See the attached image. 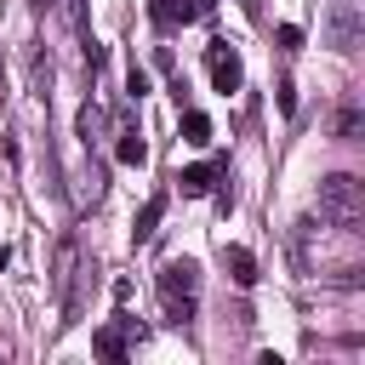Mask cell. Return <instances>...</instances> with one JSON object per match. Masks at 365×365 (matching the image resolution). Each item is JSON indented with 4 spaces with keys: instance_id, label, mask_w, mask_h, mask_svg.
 Instances as JSON below:
<instances>
[{
    "instance_id": "cell-1",
    "label": "cell",
    "mask_w": 365,
    "mask_h": 365,
    "mask_svg": "<svg viewBox=\"0 0 365 365\" xmlns=\"http://www.w3.org/2000/svg\"><path fill=\"white\" fill-rule=\"evenodd\" d=\"M297 262L319 279H342V285H359L365 274V228H342L331 217H308L297 222Z\"/></svg>"
},
{
    "instance_id": "cell-2",
    "label": "cell",
    "mask_w": 365,
    "mask_h": 365,
    "mask_svg": "<svg viewBox=\"0 0 365 365\" xmlns=\"http://www.w3.org/2000/svg\"><path fill=\"white\" fill-rule=\"evenodd\" d=\"M319 217H331V222H342V228H365V182L348 177V171L325 177V182H319Z\"/></svg>"
},
{
    "instance_id": "cell-3",
    "label": "cell",
    "mask_w": 365,
    "mask_h": 365,
    "mask_svg": "<svg viewBox=\"0 0 365 365\" xmlns=\"http://www.w3.org/2000/svg\"><path fill=\"white\" fill-rule=\"evenodd\" d=\"M205 68H211V86H217L222 97L245 86V63H240V46H228V40H211V46H205Z\"/></svg>"
},
{
    "instance_id": "cell-4",
    "label": "cell",
    "mask_w": 365,
    "mask_h": 365,
    "mask_svg": "<svg viewBox=\"0 0 365 365\" xmlns=\"http://www.w3.org/2000/svg\"><path fill=\"white\" fill-rule=\"evenodd\" d=\"M74 279H80V245L74 240H63L57 245V262H51V291H57V302H63V325H74Z\"/></svg>"
},
{
    "instance_id": "cell-5",
    "label": "cell",
    "mask_w": 365,
    "mask_h": 365,
    "mask_svg": "<svg viewBox=\"0 0 365 365\" xmlns=\"http://www.w3.org/2000/svg\"><path fill=\"white\" fill-rule=\"evenodd\" d=\"M160 297L194 302V297H200V262H194V257H171V262L160 268Z\"/></svg>"
},
{
    "instance_id": "cell-6",
    "label": "cell",
    "mask_w": 365,
    "mask_h": 365,
    "mask_svg": "<svg viewBox=\"0 0 365 365\" xmlns=\"http://www.w3.org/2000/svg\"><path fill=\"white\" fill-rule=\"evenodd\" d=\"M91 354H97V359H108V365H120V359L131 354V331H125L120 319L97 325V331H91Z\"/></svg>"
},
{
    "instance_id": "cell-7",
    "label": "cell",
    "mask_w": 365,
    "mask_h": 365,
    "mask_svg": "<svg viewBox=\"0 0 365 365\" xmlns=\"http://www.w3.org/2000/svg\"><path fill=\"white\" fill-rule=\"evenodd\" d=\"M222 268H228V279H234L240 291L257 285V257H251L245 245H228V240H222Z\"/></svg>"
},
{
    "instance_id": "cell-8",
    "label": "cell",
    "mask_w": 365,
    "mask_h": 365,
    "mask_svg": "<svg viewBox=\"0 0 365 365\" xmlns=\"http://www.w3.org/2000/svg\"><path fill=\"white\" fill-rule=\"evenodd\" d=\"M148 17H154L160 29H188V23L200 17V6H194V0H148Z\"/></svg>"
},
{
    "instance_id": "cell-9",
    "label": "cell",
    "mask_w": 365,
    "mask_h": 365,
    "mask_svg": "<svg viewBox=\"0 0 365 365\" xmlns=\"http://www.w3.org/2000/svg\"><path fill=\"white\" fill-rule=\"evenodd\" d=\"M217 177H222V165H182V171H177V188H182L188 200H200V194L217 188Z\"/></svg>"
},
{
    "instance_id": "cell-10",
    "label": "cell",
    "mask_w": 365,
    "mask_h": 365,
    "mask_svg": "<svg viewBox=\"0 0 365 365\" xmlns=\"http://www.w3.org/2000/svg\"><path fill=\"white\" fill-rule=\"evenodd\" d=\"M160 217H165V194H148L143 211H137V222H131V245H148L154 228H160Z\"/></svg>"
},
{
    "instance_id": "cell-11",
    "label": "cell",
    "mask_w": 365,
    "mask_h": 365,
    "mask_svg": "<svg viewBox=\"0 0 365 365\" xmlns=\"http://www.w3.org/2000/svg\"><path fill=\"white\" fill-rule=\"evenodd\" d=\"M80 143H86V154H91V143H103V131H108V120H103V108L97 103H80Z\"/></svg>"
},
{
    "instance_id": "cell-12",
    "label": "cell",
    "mask_w": 365,
    "mask_h": 365,
    "mask_svg": "<svg viewBox=\"0 0 365 365\" xmlns=\"http://www.w3.org/2000/svg\"><path fill=\"white\" fill-rule=\"evenodd\" d=\"M114 160H120V165H143V160H148V143H143V131H137V125H125V131H120Z\"/></svg>"
},
{
    "instance_id": "cell-13",
    "label": "cell",
    "mask_w": 365,
    "mask_h": 365,
    "mask_svg": "<svg viewBox=\"0 0 365 365\" xmlns=\"http://www.w3.org/2000/svg\"><path fill=\"white\" fill-rule=\"evenodd\" d=\"M182 143H194V148L211 143V120H205L200 108H182Z\"/></svg>"
},
{
    "instance_id": "cell-14",
    "label": "cell",
    "mask_w": 365,
    "mask_h": 365,
    "mask_svg": "<svg viewBox=\"0 0 365 365\" xmlns=\"http://www.w3.org/2000/svg\"><path fill=\"white\" fill-rule=\"evenodd\" d=\"M354 40H359V29H354V0H342V11H336V51H354Z\"/></svg>"
},
{
    "instance_id": "cell-15",
    "label": "cell",
    "mask_w": 365,
    "mask_h": 365,
    "mask_svg": "<svg viewBox=\"0 0 365 365\" xmlns=\"http://www.w3.org/2000/svg\"><path fill=\"white\" fill-rule=\"evenodd\" d=\"M125 97H131V103H143V97H148V74H143L137 63H131V74H125Z\"/></svg>"
},
{
    "instance_id": "cell-16",
    "label": "cell",
    "mask_w": 365,
    "mask_h": 365,
    "mask_svg": "<svg viewBox=\"0 0 365 365\" xmlns=\"http://www.w3.org/2000/svg\"><path fill=\"white\" fill-rule=\"evenodd\" d=\"M274 40H279V51H297V46H302V29H297V23H279Z\"/></svg>"
},
{
    "instance_id": "cell-17",
    "label": "cell",
    "mask_w": 365,
    "mask_h": 365,
    "mask_svg": "<svg viewBox=\"0 0 365 365\" xmlns=\"http://www.w3.org/2000/svg\"><path fill=\"white\" fill-rule=\"evenodd\" d=\"M274 91H279V114H297V86H291V80H279Z\"/></svg>"
},
{
    "instance_id": "cell-18",
    "label": "cell",
    "mask_w": 365,
    "mask_h": 365,
    "mask_svg": "<svg viewBox=\"0 0 365 365\" xmlns=\"http://www.w3.org/2000/svg\"><path fill=\"white\" fill-rule=\"evenodd\" d=\"M336 131H342V137H354V131H359V108H342V120H336Z\"/></svg>"
},
{
    "instance_id": "cell-19",
    "label": "cell",
    "mask_w": 365,
    "mask_h": 365,
    "mask_svg": "<svg viewBox=\"0 0 365 365\" xmlns=\"http://www.w3.org/2000/svg\"><path fill=\"white\" fill-rule=\"evenodd\" d=\"M240 11H245V17L257 23V17H262V0H240Z\"/></svg>"
},
{
    "instance_id": "cell-20",
    "label": "cell",
    "mask_w": 365,
    "mask_h": 365,
    "mask_svg": "<svg viewBox=\"0 0 365 365\" xmlns=\"http://www.w3.org/2000/svg\"><path fill=\"white\" fill-rule=\"evenodd\" d=\"M194 6H200V17H205V11H211V6H217V0H194Z\"/></svg>"
}]
</instances>
